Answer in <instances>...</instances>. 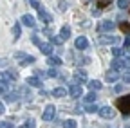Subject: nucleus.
<instances>
[{"mask_svg":"<svg viewBox=\"0 0 130 128\" xmlns=\"http://www.w3.org/2000/svg\"><path fill=\"white\" fill-rule=\"evenodd\" d=\"M25 126H27V128H35V121H32V119H29Z\"/></svg>","mask_w":130,"mask_h":128,"instance_id":"obj_40","label":"nucleus"},{"mask_svg":"<svg viewBox=\"0 0 130 128\" xmlns=\"http://www.w3.org/2000/svg\"><path fill=\"white\" fill-rule=\"evenodd\" d=\"M105 79L108 83H116L118 79H119V74H118V70H108L107 72V76H105Z\"/></svg>","mask_w":130,"mask_h":128,"instance_id":"obj_11","label":"nucleus"},{"mask_svg":"<svg viewBox=\"0 0 130 128\" xmlns=\"http://www.w3.org/2000/svg\"><path fill=\"white\" fill-rule=\"evenodd\" d=\"M118 7H119V9L130 7V0H118Z\"/></svg>","mask_w":130,"mask_h":128,"instance_id":"obj_25","label":"nucleus"},{"mask_svg":"<svg viewBox=\"0 0 130 128\" xmlns=\"http://www.w3.org/2000/svg\"><path fill=\"white\" fill-rule=\"evenodd\" d=\"M2 79H6V81L9 83H14L16 79H18V74H16V70H6V72H2Z\"/></svg>","mask_w":130,"mask_h":128,"instance_id":"obj_8","label":"nucleus"},{"mask_svg":"<svg viewBox=\"0 0 130 128\" xmlns=\"http://www.w3.org/2000/svg\"><path fill=\"white\" fill-rule=\"evenodd\" d=\"M65 94H67V90L61 88V87H58V88H54V90H53V96H54V98H63Z\"/></svg>","mask_w":130,"mask_h":128,"instance_id":"obj_20","label":"nucleus"},{"mask_svg":"<svg viewBox=\"0 0 130 128\" xmlns=\"http://www.w3.org/2000/svg\"><path fill=\"white\" fill-rule=\"evenodd\" d=\"M96 98H98V96H96L94 92H90V94L85 96V103H92V101H96Z\"/></svg>","mask_w":130,"mask_h":128,"instance_id":"obj_29","label":"nucleus"},{"mask_svg":"<svg viewBox=\"0 0 130 128\" xmlns=\"http://www.w3.org/2000/svg\"><path fill=\"white\" fill-rule=\"evenodd\" d=\"M121 63H123V69H130V56L123 58V60H121Z\"/></svg>","mask_w":130,"mask_h":128,"instance_id":"obj_32","label":"nucleus"},{"mask_svg":"<svg viewBox=\"0 0 130 128\" xmlns=\"http://www.w3.org/2000/svg\"><path fill=\"white\" fill-rule=\"evenodd\" d=\"M114 29H116V24L110 22V20H105V22H101L100 25H98V31H101V33H110V31H114Z\"/></svg>","mask_w":130,"mask_h":128,"instance_id":"obj_6","label":"nucleus"},{"mask_svg":"<svg viewBox=\"0 0 130 128\" xmlns=\"http://www.w3.org/2000/svg\"><path fill=\"white\" fill-rule=\"evenodd\" d=\"M89 87H90V90L92 92H98V90H101V81H98V79H96V81H89Z\"/></svg>","mask_w":130,"mask_h":128,"instance_id":"obj_18","label":"nucleus"},{"mask_svg":"<svg viewBox=\"0 0 130 128\" xmlns=\"http://www.w3.org/2000/svg\"><path fill=\"white\" fill-rule=\"evenodd\" d=\"M18 128H27V126H25V124H24V126H18Z\"/></svg>","mask_w":130,"mask_h":128,"instance_id":"obj_43","label":"nucleus"},{"mask_svg":"<svg viewBox=\"0 0 130 128\" xmlns=\"http://www.w3.org/2000/svg\"><path fill=\"white\" fill-rule=\"evenodd\" d=\"M54 116H56V106L54 105H47L45 110H43V116H42L43 121H53Z\"/></svg>","mask_w":130,"mask_h":128,"instance_id":"obj_3","label":"nucleus"},{"mask_svg":"<svg viewBox=\"0 0 130 128\" xmlns=\"http://www.w3.org/2000/svg\"><path fill=\"white\" fill-rule=\"evenodd\" d=\"M60 36H61L63 40H69V38H71V27L63 25V27H61V31H60Z\"/></svg>","mask_w":130,"mask_h":128,"instance_id":"obj_17","label":"nucleus"},{"mask_svg":"<svg viewBox=\"0 0 130 128\" xmlns=\"http://www.w3.org/2000/svg\"><path fill=\"white\" fill-rule=\"evenodd\" d=\"M6 92H9V83L6 79H0V94H6Z\"/></svg>","mask_w":130,"mask_h":128,"instance_id":"obj_21","label":"nucleus"},{"mask_svg":"<svg viewBox=\"0 0 130 128\" xmlns=\"http://www.w3.org/2000/svg\"><path fill=\"white\" fill-rule=\"evenodd\" d=\"M2 114H4V105L0 103V116H2Z\"/></svg>","mask_w":130,"mask_h":128,"instance_id":"obj_42","label":"nucleus"},{"mask_svg":"<svg viewBox=\"0 0 130 128\" xmlns=\"http://www.w3.org/2000/svg\"><path fill=\"white\" fill-rule=\"evenodd\" d=\"M74 81L79 83V85H83V83L87 81V74H85L83 70H79V69H78V70L74 72Z\"/></svg>","mask_w":130,"mask_h":128,"instance_id":"obj_9","label":"nucleus"},{"mask_svg":"<svg viewBox=\"0 0 130 128\" xmlns=\"http://www.w3.org/2000/svg\"><path fill=\"white\" fill-rule=\"evenodd\" d=\"M116 106L123 112V116L126 117V116L130 114V94H126V96H123V98H119V99L116 101Z\"/></svg>","mask_w":130,"mask_h":128,"instance_id":"obj_1","label":"nucleus"},{"mask_svg":"<svg viewBox=\"0 0 130 128\" xmlns=\"http://www.w3.org/2000/svg\"><path fill=\"white\" fill-rule=\"evenodd\" d=\"M110 2H112V0H96V4H98V7H100V9L107 7V6H108Z\"/></svg>","mask_w":130,"mask_h":128,"instance_id":"obj_27","label":"nucleus"},{"mask_svg":"<svg viewBox=\"0 0 130 128\" xmlns=\"http://www.w3.org/2000/svg\"><path fill=\"white\" fill-rule=\"evenodd\" d=\"M121 79H123V81H125V83H130V72H125Z\"/></svg>","mask_w":130,"mask_h":128,"instance_id":"obj_37","label":"nucleus"},{"mask_svg":"<svg viewBox=\"0 0 130 128\" xmlns=\"http://www.w3.org/2000/svg\"><path fill=\"white\" fill-rule=\"evenodd\" d=\"M38 47L42 49V52H43L45 56H51V54H53V51H54V49H53V43H40Z\"/></svg>","mask_w":130,"mask_h":128,"instance_id":"obj_13","label":"nucleus"},{"mask_svg":"<svg viewBox=\"0 0 130 128\" xmlns=\"http://www.w3.org/2000/svg\"><path fill=\"white\" fill-rule=\"evenodd\" d=\"M110 67H112V70H119V69H123V63H121V60H114L112 63H110Z\"/></svg>","mask_w":130,"mask_h":128,"instance_id":"obj_22","label":"nucleus"},{"mask_svg":"<svg viewBox=\"0 0 130 128\" xmlns=\"http://www.w3.org/2000/svg\"><path fill=\"white\" fill-rule=\"evenodd\" d=\"M0 128H13V123H9V121H0Z\"/></svg>","mask_w":130,"mask_h":128,"instance_id":"obj_34","label":"nucleus"},{"mask_svg":"<svg viewBox=\"0 0 130 128\" xmlns=\"http://www.w3.org/2000/svg\"><path fill=\"white\" fill-rule=\"evenodd\" d=\"M16 99H18V94L16 92H6V101L7 103H14Z\"/></svg>","mask_w":130,"mask_h":128,"instance_id":"obj_19","label":"nucleus"},{"mask_svg":"<svg viewBox=\"0 0 130 128\" xmlns=\"http://www.w3.org/2000/svg\"><path fill=\"white\" fill-rule=\"evenodd\" d=\"M96 110H98V106H96V105H92V103H87V106H85V112H89V114H94Z\"/></svg>","mask_w":130,"mask_h":128,"instance_id":"obj_28","label":"nucleus"},{"mask_svg":"<svg viewBox=\"0 0 130 128\" xmlns=\"http://www.w3.org/2000/svg\"><path fill=\"white\" fill-rule=\"evenodd\" d=\"M29 2H31V6L35 7V9H38V7L42 6V4H40V0H29Z\"/></svg>","mask_w":130,"mask_h":128,"instance_id":"obj_36","label":"nucleus"},{"mask_svg":"<svg viewBox=\"0 0 130 128\" xmlns=\"http://www.w3.org/2000/svg\"><path fill=\"white\" fill-rule=\"evenodd\" d=\"M63 42H65V40H63L61 36H54V34L51 36V43H56V45H61Z\"/></svg>","mask_w":130,"mask_h":128,"instance_id":"obj_26","label":"nucleus"},{"mask_svg":"<svg viewBox=\"0 0 130 128\" xmlns=\"http://www.w3.org/2000/svg\"><path fill=\"white\" fill-rule=\"evenodd\" d=\"M36 11H38V18H40L42 22H45V24H53V14H49L42 6H40Z\"/></svg>","mask_w":130,"mask_h":128,"instance_id":"obj_5","label":"nucleus"},{"mask_svg":"<svg viewBox=\"0 0 130 128\" xmlns=\"http://www.w3.org/2000/svg\"><path fill=\"white\" fill-rule=\"evenodd\" d=\"M87 47H89V42H87L85 36H78V38H76V49L83 51V49H87Z\"/></svg>","mask_w":130,"mask_h":128,"instance_id":"obj_10","label":"nucleus"},{"mask_svg":"<svg viewBox=\"0 0 130 128\" xmlns=\"http://www.w3.org/2000/svg\"><path fill=\"white\" fill-rule=\"evenodd\" d=\"M100 42H101V43H110V45H116V43L119 42V38H118V36H108V34H105V36H101V38H100Z\"/></svg>","mask_w":130,"mask_h":128,"instance_id":"obj_12","label":"nucleus"},{"mask_svg":"<svg viewBox=\"0 0 130 128\" xmlns=\"http://www.w3.org/2000/svg\"><path fill=\"white\" fill-rule=\"evenodd\" d=\"M83 2H85V4H87V2H90V0H83Z\"/></svg>","mask_w":130,"mask_h":128,"instance_id":"obj_44","label":"nucleus"},{"mask_svg":"<svg viewBox=\"0 0 130 128\" xmlns=\"http://www.w3.org/2000/svg\"><path fill=\"white\" fill-rule=\"evenodd\" d=\"M31 42L35 43V45H40V43H42V40L38 38V34H32V36H31Z\"/></svg>","mask_w":130,"mask_h":128,"instance_id":"obj_33","label":"nucleus"},{"mask_svg":"<svg viewBox=\"0 0 130 128\" xmlns=\"http://www.w3.org/2000/svg\"><path fill=\"white\" fill-rule=\"evenodd\" d=\"M110 51H112V54H114V56H116V58H119V56L123 54V49H119V47H112V49H110Z\"/></svg>","mask_w":130,"mask_h":128,"instance_id":"obj_30","label":"nucleus"},{"mask_svg":"<svg viewBox=\"0 0 130 128\" xmlns=\"http://www.w3.org/2000/svg\"><path fill=\"white\" fill-rule=\"evenodd\" d=\"M14 58L20 60V65H24V67H25V65H31V63H35V58L29 56V54H25V52H16Z\"/></svg>","mask_w":130,"mask_h":128,"instance_id":"obj_2","label":"nucleus"},{"mask_svg":"<svg viewBox=\"0 0 130 128\" xmlns=\"http://www.w3.org/2000/svg\"><path fill=\"white\" fill-rule=\"evenodd\" d=\"M22 22H24V25L25 27H35V16H31V14H24L22 16Z\"/></svg>","mask_w":130,"mask_h":128,"instance_id":"obj_15","label":"nucleus"},{"mask_svg":"<svg viewBox=\"0 0 130 128\" xmlns=\"http://www.w3.org/2000/svg\"><path fill=\"white\" fill-rule=\"evenodd\" d=\"M65 9H67V2L61 0V2H60V11H65Z\"/></svg>","mask_w":130,"mask_h":128,"instance_id":"obj_38","label":"nucleus"},{"mask_svg":"<svg viewBox=\"0 0 130 128\" xmlns=\"http://www.w3.org/2000/svg\"><path fill=\"white\" fill-rule=\"evenodd\" d=\"M63 128H78V124H76L74 119H67V121L63 123Z\"/></svg>","mask_w":130,"mask_h":128,"instance_id":"obj_24","label":"nucleus"},{"mask_svg":"<svg viewBox=\"0 0 130 128\" xmlns=\"http://www.w3.org/2000/svg\"><path fill=\"white\" fill-rule=\"evenodd\" d=\"M47 65H51V67H58V65H61V60L58 58V56H49L47 58Z\"/></svg>","mask_w":130,"mask_h":128,"instance_id":"obj_16","label":"nucleus"},{"mask_svg":"<svg viewBox=\"0 0 130 128\" xmlns=\"http://www.w3.org/2000/svg\"><path fill=\"white\" fill-rule=\"evenodd\" d=\"M92 14H94V16H100V14H101V9H100V7H98V9L94 7V9H92Z\"/></svg>","mask_w":130,"mask_h":128,"instance_id":"obj_39","label":"nucleus"},{"mask_svg":"<svg viewBox=\"0 0 130 128\" xmlns=\"http://www.w3.org/2000/svg\"><path fill=\"white\" fill-rule=\"evenodd\" d=\"M119 27H121V31H125V33H128V34H130V24H126V22H125V24H121Z\"/></svg>","mask_w":130,"mask_h":128,"instance_id":"obj_35","label":"nucleus"},{"mask_svg":"<svg viewBox=\"0 0 130 128\" xmlns=\"http://www.w3.org/2000/svg\"><path fill=\"white\" fill-rule=\"evenodd\" d=\"M27 85L36 87V88H42V79H38L36 76H29V78H27Z\"/></svg>","mask_w":130,"mask_h":128,"instance_id":"obj_14","label":"nucleus"},{"mask_svg":"<svg viewBox=\"0 0 130 128\" xmlns=\"http://www.w3.org/2000/svg\"><path fill=\"white\" fill-rule=\"evenodd\" d=\"M98 112H100V116L105 117V119H112L116 116V110L110 108V106H101V108H98Z\"/></svg>","mask_w":130,"mask_h":128,"instance_id":"obj_4","label":"nucleus"},{"mask_svg":"<svg viewBox=\"0 0 130 128\" xmlns=\"http://www.w3.org/2000/svg\"><path fill=\"white\" fill-rule=\"evenodd\" d=\"M13 38H14V40H18V38H20V25H18V24H14V25H13Z\"/></svg>","mask_w":130,"mask_h":128,"instance_id":"obj_23","label":"nucleus"},{"mask_svg":"<svg viewBox=\"0 0 130 128\" xmlns=\"http://www.w3.org/2000/svg\"><path fill=\"white\" fill-rule=\"evenodd\" d=\"M125 45H126V47H128V45H130V34H128V36H126V38H125Z\"/></svg>","mask_w":130,"mask_h":128,"instance_id":"obj_41","label":"nucleus"},{"mask_svg":"<svg viewBox=\"0 0 130 128\" xmlns=\"http://www.w3.org/2000/svg\"><path fill=\"white\" fill-rule=\"evenodd\" d=\"M47 74L51 76V78H56V76H58V69H56V67H51V69L47 70Z\"/></svg>","mask_w":130,"mask_h":128,"instance_id":"obj_31","label":"nucleus"},{"mask_svg":"<svg viewBox=\"0 0 130 128\" xmlns=\"http://www.w3.org/2000/svg\"><path fill=\"white\" fill-rule=\"evenodd\" d=\"M69 94H71V98H79V96L81 94H83V92H81V87L79 85H76V81H74V79H72V81H71V87H69Z\"/></svg>","mask_w":130,"mask_h":128,"instance_id":"obj_7","label":"nucleus"}]
</instances>
